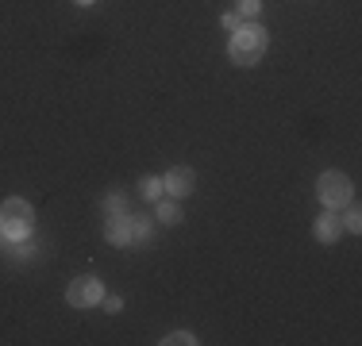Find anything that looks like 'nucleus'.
Masks as SVG:
<instances>
[{"label":"nucleus","instance_id":"1","mask_svg":"<svg viewBox=\"0 0 362 346\" xmlns=\"http://www.w3.org/2000/svg\"><path fill=\"white\" fill-rule=\"evenodd\" d=\"M228 54H231V62H235V66H255L258 58L266 54V31L258 24H247V27L239 24L235 35H231Z\"/></svg>","mask_w":362,"mask_h":346},{"label":"nucleus","instance_id":"2","mask_svg":"<svg viewBox=\"0 0 362 346\" xmlns=\"http://www.w3.org/2000/svg\"><path fill=\"white\" fill-rule=\"evenodd\" d=\"M31 223H35V212L27 200L12 197L0 204V231L8 235V239H24V235H31Z\"/></svg>","mask_w":362,"mask_h":346},{"label":"nucleus","instance_id":"3","mask_svg":"<svg viewBox=\"0 0 362 346\" xmlns=\"http://www.w3.org/2000/svg\"><path fill=\"white\" fill-rule=\"evenodd\" d=\"M316 192H320V200L328 208H343V204H351V181H347L343 173H324L320 181H316Z\"/></svg>","mask_w":362,"mask_h":346},{"label":"nucleus","instance_id":"4","mask_svg":"<svg viewBox=\"0 0 362 346\" xmlns=\"http://www.w3.org/2000/svg\"><path fill=\"white\" fill-rule=\"evenodd\" d=\"M66 300H70V308H93L104 300V288H100L97 277H74L66 288Z\"/></svg>","mask_w":362,"mask_h":346},{"label":"nucleus","instance_id":"5","mask_svg":"<svg viewBox=\"0 0 362 346\" xmlns=\"http://www.w3.org/2000/svg\"><path fill=\"white\" fill-rule=\"evenodd\" d=\"M193 181H197V177H193L189 165H178V170H170L162 177V189L170 192L173 200H181V197H189V192H193Z\"/></svg>","mask_w":362,"mask_h":346},{"label":"nucleus","instance_id":"6","mask_svg":"<svg viewBox=\"0 0 362 346\" xmlns=\"http://www.w3.org/2000/svg\"><path fill=\"white\" fill-rule=\"evenodd\" d=\"M104 235H108V242H116V247H127V242H132V220H127V215H108Z\"/></svg>","mask_w":362,"mask_h":346},{"label":"nucleus","instance_id":"7","mask_svg":"<svg viewBox=\"0 0 362 346\" xmlns=\"http://www.w3.org/2000/svg\"><path fill=\"white\" fill-rule=\"evenodd\" d=\"M316 239H324V242L339 239V220L336 215H320V220H316Z\"/></svg>","mask_w":362,"mask_h":346},{"label":"nucleus","instance_id":"8","mask_svg":"<svg viewBox=\"0 0 362 346\" xmlns=\"http://www.w3.org/2000/svg\"><path fill=\"white\" fill-rule=\"evenodd\" d=\"M139 192H143L147 200H158V197H162V177H143V181H139Z\"/></svg>","mask_w":362,"mask_h":346},{"label":"nucleus","instance_id":"9","mask_svg":"<svg viewBox=\"0 0 362 346\" xmlns=\"http://www.w3.org/2000/svg\"><path fill=\"white\" fill-rule=\"evenodd\" d=\"M158 220H162V223H166V227H173V223H178V220H181V212H178V204H162V208H158Z\"/></svg>","mask_w":362,"mask_h":346},{"label":"nucleus","instance_id":"10","mask_svg":"<svg viewBox=\"0 0 362 346\" xmlns=\"http://www.w3.org/2000/svg\"><path fill=\"white\" fill-rule=\"evenodd\" d=\"M147 235H150V223H147V220H135V223H132V242L147 239Z\"/></svg>","mask_w":362,"mask_h":346},{"label":"nucleus","instance_id":"11","mask_svg":"<svg viewBox=\"0 0 362 346\" xmlns=\"http://www.w3.org/2000/svg\"><path fill=\"white\" fill-rule=\"evenodd\" d=\"M162 343H170V346H181V343H185V346H189V343H197V338H193L189 331H173L170 338H162Z\"/></svg>","mask_w":362,"mask_h":346},{"label":"nucleus","instance_id":"12","mask_svg":"<svg viewBox=\"0 0 362 346\" xmlns=\"http://www.w3.org/2000/svg\"><path fill=\"white\" fill-rule=\"evenodd\" d=\"M359 215H362L359 208H347V220H343V223H347V231H359V227H362V220H359Z\"/></svg>","mask_w":362,"mask_h":346},{"label":"nucleus","instance_id":"13","mask_svg":"<svg viewBox=\"0 0 362 346\" xmlns=\"http://www.w3.org/2000/svg\"><path fill=\"white\" fill-rule=\"evenodd\" d=\"M258 8H262V0H239V12H243V16H255Z\"/></svg>","mask_w":362,"mask_h":346},{"label":"nucleus","instance_id":"14","mask_svg":"<svg viewBox=\"0 0 362 346\" xmlns=\"http://www.w3.org/2000/svg\"><path fill=\"white\" fill-rule=\"evenodd\" d=\"M104 308H108V312H120V308H124V300H120V297H104Z\"/></svg>","mask_w":362,"mask_h":346},{"label":"nucleus","instance_id":"15","mask_svg":"<svg viewBox=\"0 0 362 346\" xmlns=\"http://www.w3.org/2000/svg\"><path fill=\"white\" fill-rule=\"evenodd\" d=\"M104 208H108V212H120V208H124V200H120V197H108Z\"/></svg>","mask_w":362,"mask_h":346},{"label":"nucleus","instance_id":"16","mask_svg":"<svg viewBox=\"0 0 362 346\" xmlns=\"http://www.w3.org/2000/svg\"><path fill=\"white\" fill-rule=\"evenodd\" d=\"M223 27H228V31H235V27H239V16H235V12H228V16H223Z\"/></svg>","mask_w":362,"mask_h":346},{"label":"nucleus","instance_id":"17","mask_svg":"<svg viewBox=\"0 0 362 346\" xmlns=\"http://www.w3.org/2000/svg\"><path fill=\"white\" fill-rule=\"evenodd\" d=\"M74 4H81V8H89V4H93V0H74Z\"/></svg>","mask_w":362,"mask_h":346}]
</instances>
